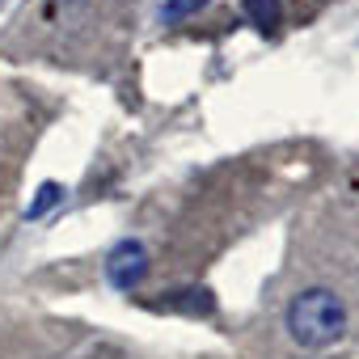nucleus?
Wrapping results in <instances>:
<instances>
[{
	"label": "nucleus",
	"instance_id": "1",
	"mask_svg": "<svg viewBox=\"0 0 359 359\" xmlns=\"http://www.w3.org/2000/svg\"><path fill=\"white\" fill-rule=\"evenodd\" d=\"M287 334L304 351H321L346 334V304L330 287H309L287 304Z\"/></svg>",
	"mask_w": 359,
	"mask_h": 359
},
{
	"label": "nucleus",
	"instance_id": "2",
	"mask_svg": "<svg viewBox=\"0 0 359 359\" xmlns=\"http://www.w3.org/2000/svg\"><path fill=\"white\" fill-rule=\"evenodd\" d=\"M148 275V250L140 241H118L110 254H106V279L118 287V292H135Z\"/></svg>",
	"mask_w": 359,
	"mask_h": 359
},
{
	"label": "nucleus",
	"instance_id": "3",
	"mask_svg": "<svg viewBox=\"0 0 359 359\" xmlns=\"http://www.w3.org/2000/svg\"><path fill=\"white\" fill-rule=\"evenodd\" d=\"M245 13H250V22L266 34V30H275L279 22H283V9H279V0H245Z\"/></svg>",
	"mask_w": 359,
	"mask_h": 359
},
{
	"label": "nucleus",
	"instance_id": "4",
	"mask_svg": "<svg viewBox=\"0 0 359 359\" xmlns=\"http://www.w3.org/2000/svg\"><path fill=\"white\" fill-rule=\"evenodd\" d=\"M60 199H64V187H60V182H43V187H39V199L26 208V220H39V216H47V212H51Z\"/></svg>",
	"mask_w": 359,
	"mask_h": 359
},
{
	"label": "nucleus",
	"instance_id": "5",
	"mask_svg": "<svg viewBox=\"0 0 359 359\" xmlns=\"http://www.w3.org/2000/svg\"><path fill=\"white\" fill-rule=\"evenodd\" d=\"M203 5H208V0H169V5L161 9V18L165 22H177V18H187L191 9H203Z\"/></svg>",
	"mask_w": 359,
	"mask_h": 359
}]
</instances>
